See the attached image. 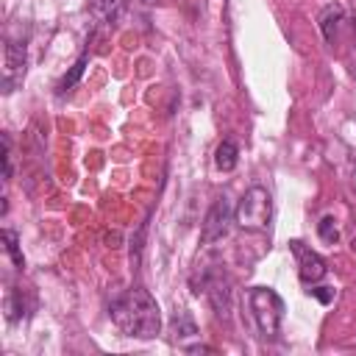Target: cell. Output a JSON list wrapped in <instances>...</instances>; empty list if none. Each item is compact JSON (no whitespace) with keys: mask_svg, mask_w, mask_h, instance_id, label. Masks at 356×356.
<instances>
[{"mask_svg":"<svg viewBox=\"0 0 356 356\" xmlns=\"http://www.w3.org/2000/svg\"><path fill=\"white\" fill-rule=\"evenodd\" d=\"M108 314L114 320V325L125 334V337H136V339H153L161 331V312L159 303L153 300V295L142 286H134L128 292H122L120 298L111 300Z\"/></svg>","mask_w":356,"mask_h":356,"instance_id":"cell-1","label":"cell"},{"mask_svg":"<svg viewBox=\"0 0 356 356\" xmlns=\"http://www.w3.org/2000/svg\"><path fill=\"white\" fill-rule=\"evenodd\" d=\"M248 306H250V314H253L259 334L273 339L278 334L281 320H284V300L278 298V292H273L267 286H253L248 292Z\"/></svg>","mask_w":356,"mask_h":356,"instance_id":"cell-2","label":"cell"},{"mask_svg":"<svg viewBox=\"0 0 356 356\" xmlns=\"http://www.w3.org/2000/svg\"><path fill=\"white\" fill-rule=\"evenodd\" d=\"M270 217H273V200L264 186H250L234 209V222L245 231H264L270 225Z\"/></svg>","mask_w":356,"mask_h":356,"instance_id":"cell-3","label":"cell"},{"mask_svg":"<svg viewBox=\"0 0 356 356\" xmlns=\"http://www.w3.org/2000/svg\"><path fill=\"white\" fill-rule=\"evenodd\" d=\"M231 217H234V209H231L228 197H217L211 203V209L206 211V220H203V228H200V239L206 245L222 239L228 234V228H231Z\"/></svg>","mask_w":356,"mask_h":356,"instance_id":"cell-4","label":"cell"},{"mask_svg":"<svg viewBox=\"0 0 356 356\" xmlns=\"http://www.w3.org/2000/svg\"><path fill=\"white\" fill-rule=\"evenodd\" d=\"M292 250L298 253V264H300V281L303 284H317V281H323L325 278V273H328V267H325V261H323V256L320 253H314L312 248H303V242H292Z\"/></svg>","mask_w":356,"mask_h":356,"instance_id":"cell-5","label":"cell"},{"mask_svg":"<svg viewBox=\"0 0 356 356\" xmlns=\"http://www.w3.org/2000/svg\"><path fill=\"white\" fill-rule=\"evenodd\" d=\"M200 286H203L206 298L211 300L214 312H217L220 317H225L228 309H231V286H228V278H225L222 273H214V275H206V278L200 281Z\"/></svg>","mask_w":356,"mask_h":356,"instance_id":"cell-6","label":"cell"},{"mask_svg":"<svg viewBox=\"0 0 356 356\" xmlns=\"http://www.w3.org/2000/svg\"><path fill=\"white\" fill-rule=\"evenodd\" d=\"M25 72V44L8 42L6 44V92H11L14 81Z\"/></svg>","mask_w":356,"mask_h":356,"instance_id":"cell-7","label":"cell"},{"mask_svg":"<svg viewBox=\"0 0 356 356\" xmlns=\"http://www.w3.org/2000/svg\"><path fill=\"white\" fill-rule=\"evenodd\" d=\"M236 161H239V147H236L231 139H222V142L217 145V150H214V164H217V170L231 172V170L236 167Z\"/></svg>","mask_w":356,"mask_h":356,"instance_id":"cell-8","label":"cell"},{"mask_svg":"<svg viewBox=\"0 0 356 356\" xmlns=\"http://www.w3.org/2000/svg\"><path fill=\"white\" fill-rule=\"evenodd\" d=\"M86 61H89V58H86V53H83V56H81V58H78V61L72 64V70H70V72H67V75H64V78L58 81V86H56V89H58L61 95H64L67 89H72V86L78 83V78L83 75V67H86Z\"/></svg>","mask_w":356,"mask_h":356,"instance_id":"cell-9","label":"cell"},{"mask_svg":"<svg viewBox=\"0 0 356 356\" xmlns=\"http://www.w3.org/2000/svg\"><path fill=\"white\" fill-rule=\"evenodd\" d=\"M3 242H6V253L11 256V261H14L17 267H22V264H25V259H22V253H19V245H17V234H14L11 228H6V231H3Z\"/></svg>","mask_w":356,"mask_h":356,"instance_id":"cell-10","label":"cell"},{"mask_svg":"<svg viewBox=\"0 0 356 356\" xmlns=\"http://www.w3.org/2000/svg\"><path fill=\"white\" fill-rule=\"evenodd\" d=\"M334 222H337L334 217H323V220H320L317 231H320V239H323V242H337L339 231H337V225H334Z\"/></svg>","mask_w":356,"mask_h":356,"instance_id":"cell-11","label":"cell"},{"mask_svg":"<svg viewBox=\"0 0 356 356\" xmlns=\"http://www.w3.org/2000/svg\"><path fill=\"white\" fill-rule=\"evenodd\" d=\"M3 178H11V142L8 136H3Z\"/></svg>","mask_w":356,"mask_h":356,"instance_id":"cell-12","label":"cell"},{"mask_svg":"<svg viewBox=\"0 0 356 356\" xmlns=\"http://www.w3.org/2000/svg\"><path fill=\"white\" fill-rule=\"evenodd\" d=\"M117 6H120V0H92V8L97 14H111Z\"/></svg>","mask_w":356,"mask_h":356,"instance_id":"cell-13","label":"cell"},{"mask_svg":"<svg viewBox=\"0 0 356 356\" xmlns=\"http://www.w3.org/2000/svg\"><path fill=\"white\" fill-rule=\"evenodd\" d=\"M323 289H325V286H320V289H312V292H314V295H317L323 303H328V300H331V292H323Z\"/></svg>","mask_w":356,"mask_h":356,"instance_id":"cell-14","label":"cell"},{"mask_svg":"<svg viewBox=\"0 0 356 356\" xmlns=\"http://www.w3.org/2000/svg\"><path fill=\"white\" fill-rule=\"evenodd\" d=\"M353 250H356V239H353Z\"/></svg>","mask_w":356,"mask_h":356,"instance_id":"cell-15","label":"cell"},{"mask_svg":"<svg viewBox=\"0 0 356 356\" xmlns=\"http://www.w3.org/2000/svg\"><path fill=\"white\" fill-rule=\"evenodd\" d=\"M142 3H153V0H142Z\"/></svg>","mask_w":356,"mask_h":356,"instance_id":"cell-16","label":"cell"}]
</instances>
